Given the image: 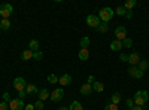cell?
Returning <instances> with one entry per match:
<instances>
[{"mask_svg": "<svg viewBox=\"0 0 149 110\" xmlns=\"http://www.w3.org/2000/svg\"><path fill=\"white\" fill-rule=\"evenodd\" d=\"M113 15H115V10L110 9V8H103V9H100V12H98V18H100V21L106 22V24L113 18Z\"/></svg>", "mask_w": 149, "mask_h": 110, "instance_id": "6da1fadb", "label": "cell"}, {"mask_svg": "<svg viewBox=\"0 0 149 110\" xmlns=\"http://www.w3.org/2000/svg\"><path fill=\"white\" fill-rule=\"evenodd\" d=\"M148 98H149V95H148V92H146V91H137V92L134 94L133 101H134V104H136V106L143 107V106L146 104Z\"/></svg>", "mask_w": 149, "mask_h": 110, "instance_id": "7a4b0ae2", "label": "cell"}, {"mask_svg": "<svg viewBox=\"0 0 149 110\" xmlns=\"http://www.w3.org/2000/svg\"><path fill=\"white\" fill-rule=\"evenodd\" d=\"M12 12H14V9H12V6L9 3L0 5V15H2V19H8L12 15Z\"/></svg>", "mask_w": 149, "mask_h": 110, "instance_id": "3957f363", "label": "cell"}, {"mask_svg": "<svg viewBox=\"0 0 149 110\" xmlns=\"http://www.w3.org/2000/svg\"><path fill=\"white\" fill-rule=\"evenodd\" d=\"M63 97H64V91H63V88H57V89H54V91L51 92L49 98H51V101H54V103H58V101L63 100Z\"/></svg>", "mask_w": 149, "mask_h": 110, "instance_id": "277c9868", "label": "cell"}, {"mask_svg": "<svg viewBox=\"0 0 149 110\" xmlns=\"http://www.w3.org/2000/svg\"><path fill=\"white\" fill-rule=\"evenodd\" d=\"M24 107H26V104H24V101L19 100V98H12V101L9 103L10 110H24Z\"/></svg>", "mask_w": 149, "mask_h": 110, "instance_id": "5b68a950", "label": "cell"}, {"mask_svg": "<svg viewBox=\"0 0 149 110\" xmlns=\"http://www.w3.org/2000/svg\"><path fill=\"white\" fill-rule=\"evenodd\" d=\"M127 71H128V75H130L131 77H134V79H142V77H143V71H142L137 66H131Z\"/></svg>", "mask_w": 149, "mask_h": 110, "instance_id": "8992f818", "label": "cell"}, {"mask_svg": "<svg viewBox=\"0 0 149 110\" xmlns=\"http://www.w3.org/2000/svg\"><path fill=\"white\" fill-rule=\"evenodd\" d=\"M86 24H88L90 27H93V28H97L98 26L102 24V21H100V18H98L97 15H88L86 17Z\"/></svg>", "mask_w": 149, "mask_h": 110, "instance_id": "52a82bcc", "label": "cell"}, {"mask_svg": "<svg viewBox=\"0 0 149 110\" xmlns=\"http://www.w3.org/2000/svg\"><path fill=\"white\" fill-rule=\"evenodd\" d=\"M115 37H116V40L122 42L124 39L127 37V28L122 27V26H118V27L115 28Z\"/></svg>", "mask_w": 149, "mask_h": 110, "instance_id": "ba28073f", "label": "cell"}, {"mask_svg": "<svg viewBox=\"0 0 149 110\" xmlns=\"http://www.w3.org/2000/svg\"><path fill=\"white\" fill-rule=\"evenodd\" d=\"M26 86H27V82L24 80L22 77H15L14 80V88L19 92V91H26Z\"/></svg>", "mask_w": 149, "mask_h": 110, "instance_id": "9c48e42d", "label": "cell"}, {"mask_svg": "<svg viewBox=\"0 0 149 110\" xmlns=\"http://www.w3.org/2000/svg\"><path fill=\"white\" fill-rule=\"evenodd\" d=\"M128 63H130L131 66H137V64L140 63V55H139V52H131V54L128 55Z\"/></svg>", "mask_w": 149, "mask_h": 110, "instance_id": "30bf717a", "label": "cell"}, {"mask_svg": "<svg viewBox=\"0 0 149 110\" xmlns=\"http://www.w3.org/2000/svg\"><path fill=\"white\" fill-rule=\"evenodd\" d=\"M79 91H81V94H82V95H90V94L93 92V85L86 82V83H84L82 86H81V89H79Z\"/></svg>", "mask_w": 149, "mask_h": 110, "instance_id": "8fae6325", "label": "cell"}, {"mask_svg": "<svg viewBox=\"0 0 149 110\" xmlns=\"http://www.w3.org/2000/svg\"><path fill=\"white\" fill-rule=\"evenodd\" d=\"M26 92H27V95H33V94H39V89H37V86L34 83H27Z\"/></svg>", "mask_w": 149, "mask_h": 110, "instance_id": "7c38bea8", "label": "cell"}, {"mask_svg": "<svg viewBox=\"0 0 149 110\" xmlns=\"http://www.w3.org/2000/svg\"><path fill=\"white\" fill-rule=\"evenodd\" d=\"M78 57H79V59H81V61H86V59H90V51H88V49H84V48H81Z\"/></svg>", "mask_w": 149, "mask_h": 110, "instance_id": "4fadbf2b", "label": "cell"}, {"mask_svg": "<svg viewBox=\"0 0 149 110\" xmlns=\"http://www.w3.org/2000/svg\"><path fill=\"white\" fill-rule=\"evenodd\" d=\"M58 83H60V85H63V86H67V85L72 83V76H70V75H63V76L60 77Z\"/></svg>", "mask_w": 149, "mask_h": 110, "instance_id": "5bb4252c", "label": "cell"}, {"mask_svg": "<svg viewBox=\"0 0 149 110\" xmlns=\"http://www.w3.org/2000/svg\"><path fill=\"white\" fill-rule=\"evenodd\" d=\"M29 49H30L31 52H37V51H39V40L31 39L30 43H29Z\"/></svg>", "mask_w": 149, "mask_h": 110, "instance_id": "9a60e30c", "label": "cell"}, {"mask_svg": "<svg viewBox=\"0 0 149 110\" xmlns=\"http://www.w3.org/2000/svg\"><path fill=\"white\" fill-rule=\"evenodd\" d=\"M93 91H95V92H103V91H104V85H103L102 82L95 80V82L93 83Z\"/></svg>", "mask_w": 149, "mask_h": 110, "instance_id": "2e32d148", "label": "cell"}, {"mask_svg": "<svg viewBox=\"0 0 149 110\" xmlns=\"http://www.w3.org/2000/svg\"><path fill=\"white\" fill-rule=\"evenodd\" d=\"M110 49L112 51H121L122 49V42H119V40H113V42H110Z\"/></svg>", "mask_w": 149, "mask_h": 110, "instance_id": "e0dca14e", "label": "cell"}, {"mask_svg": "<svg viewBox=\"0 0 149 110\" xmlns=\"http://www.w3.org/2000/svg\"><path fill=\"white\" fill-rule=\"evenodd\" d=\"M49 95H51V94H49V91H48L46 88H43V89H40V91H39V100H40V101H43V100L49 98Z\"/></svg>", "mask_w": 149, "mask_h": 110, "instance_id": "ac0fdd59", "label": "cell"}, {"mask_svg": "<svg viewBox=\"0 0 149 110\" xmlns=\"http://www.w3.org/2000/svg\"><path fill=\"white\" fill-rule=\"evenodd\" d=\"M31 58H33V52L30 49H26V51L21 54V59L22 61H27V59H31Z\"/></svg>", "mask_w": 149, "mask_h": 110, "instance_id": "d6986e66", "label": "cell"}, {"mask_svg": "<svg viewBox=\"0 0 149 110\" xmlns=\"http://www.w3.org/2000/svg\"><path fill=\"white\" fill-rule=\"evenodd\" d=\"M9 27H10V21L9 19H2L0 21V30L6 31V30H9Z\"/></svg>", "mask_w": 149, "mask_h": 110, "instance_id": "ffe728a7", "label": "cell"}, {"mask_svg": "<svg viewBox=\"0 0 149 110\" xmlns=\"http://www.w3.org/2000/svg\"><path fill=\"white\" fill-rule=\"evenodd\" d=\"M136 5H137V2H136V0H127V2H125V3H124L122 6H124V8H125L127 10H131V9H133V8L136 6Z\"/></svg>", "mask_w": 149, "mask_h": 110, "instance_id": "44dd1931", "label": "cell"}, {"mask_svg": "<svg viewBox=\"0 0 149 110\" xmlns=\"http://www.w3.org/2000/svg\"><path fill=\"white\" fill-rule=\"evenodd\" d=\"M119 101H121V94H119V92H115L113 95L110 97V103H112V104H116V106H118Z\"/></svg>", "mask_w": 149, "mask_h": 110, "instance_id": "7402d4cb", "label": "cell"}, {"mask_svg": "<svg viewBox=\"0 0 149 110\" xmlns=\"http://www.w3.org/2000/svg\"><path fill=\"white\" fill-rule=\"evenodd\" d=\"M69 110H84V107H82V104H81L79 101H73V103L69 106Z\"/></svg>", "mask_w": 149, "mask_h": 110, "instance_id": "603a6c76", "label": "cell"}, {"mask_svg": "<svg viewBox=\"0 0 149 110\" xmlns=\"http://www.w3.org/2000/svg\"><path fill=\"white\" fill-rule=\"evenodd\" d=\"M88 46H90V37H82L81 39V48H84V49H88Z\"/></svg>", "mask_w": 149, "mask_h": 110, "instance_id": "cb8c5ba5", "label": "cell"}, {"mask_svg": "<svg viewBox=\"0 0 149 110\" xmlns=\"http://www.w3.org/2000/svg\"><path fill=\"white\" fill-rule=\"evenodd\" d=\"M115 14H116V15H119V17H124V15L127 14V9L124 8V6H118V8L115 9Z\"/></svg>", "mask_w": 149, "mask_h": 110, "instance_id": "d4e9b609", "label": "cell"}, {"mask_svg": "<svg viewBox=\"0 0 149 110\" xmlns=\"http://www.w3.org/2000/svg\"><path fill=\"white\" fill-rule=\"evenodd\" d=\"M137 67H139V68H140L142 71H145V70H146V68L149 67V63H148L146 59H140V63L137 64Z\"/></svg>", "mask_w": 149, "mask_h": 110, "instance_id": "484cf974", "label": "cell"}, {"mask_svg": "<svg viewBox=\"0 0 149 110\" xmlns=\"http://www.w3.org/2000/svg\"><path fill=\"white\" fill-rule=\"evenodd\" d=\"M97 30H98V33H106V31L109 30V26H107L106 22H102L100 26L97 27Z\"/></svg>", "mask_w": 149, "mask_h": 110, "instance_id": "4316f807", "label": "cell"}, {"mask_svg": "<svg viewBox=\"0 0 149 110\" xmlns=\"http://www.w3.org/2000/svg\"><path fill=\"white\" fill-rule=\"evenodd\" d=\"M131 45H133V40L130 37H125L122 40V48H131Z\"/></svg>", "mask_w": 149, "mask_h": 110, "instance_id": "83f0119b", "label": "cell"}, {"mask_svg": "<svg viewBox=\"0 0 149 110\" xmlns=\"http://www.w3.org/2000/svg\"><path fill=\"white\" fill-rule=\"evenodd\" d=\"M58 80H60V77L57 75H49L48 76V82L49 83H58Z\"/></svg>", "mask_w": 149, "mask_h": 110, "instance_id": "f1b7e54d", "label": "cell"}, {"mask_svg": "<svg viewBox=\"0 0 149 110\" xmlns=\"http://www.w3.org/2000/svg\"><path fill=\"white\" fill-rule=\"evenodd\" d=\"M34 109H36V110H43V109H45V106H43V101L37 100V101L34 103Z\"/></svg>", "mask_w": 149, "mask_h": 110, "instance_id": "f546056e", "label": "cell"}, {"mask_svg": "<svg viewBox=\"0 0 149 110\" xmlns=\"http://www.w3.org/2000/svg\"><path fill=\"white\" fill-rule=\"evenodd\" d=\"M42 57H43V54H42L40 51L33 52V59H36V61H40V59H42Z\"/></svg>", "mask_w": 149, "mask_h": 110, "instance_id": "4dcf8cb0", "label": "cell"}, {"mask_svg": "<svg viewBox=\"0 0 149 110\" xmlns=\"http://www.w3.org/2000/svg\"><path fill=\"white\" fill-rule=\"evenodd\" d=\"M3 101H5V103H8V104H9V103L12 101V98H10L9 92H5V94H3Z\"/></svg>", "mask_w": 149, "mask_h": 110, "instance_id": "1f68e13d", "label": "cell"}, {"mask_svg": "<svg viewBox=\"0 0 149 110\" xmlns=\"http://www.w3.org/2000/svg\"><path fill=\"white\" fill-rule=\"evenodd\" d=\"M104 110H118V106H116V104H112V103H110V104H107V106L104 107Z\"/></svg>", "mask_w": 149, "mask_h": 110, "instance_id": "d6a6232c", "label": "cell"}, {"mask_svg": "<svg viewBox=\"0 0 149 110\" xmlns=\"http://www.w3.org/2000/svg\"><path fill=\"white\" fill-rule=\"evenodd\" d=\"M119 59L122 61V63H128V55L127 54H121L119 55Z\"/></svg>", "mask_w": 149, "mask_h": 110, "instance_id": "836d02e7", "label": "cell"}, {"mask_svg": "<svg viewBox=\"0 0 149 110\" xmlns=\"http://www.w3.org/2000/svg\"><path fill=\"white\" fill-rule=\"evenodd\" d=\"M26 95H27L26 91H19V92H18V98H19V100H24V98H26Z\"/></svg>", "mask_w": 149, "mask_h": 110, "instance_id": "e575fe53", "label": "cell"}, {"mask_svg": "<svg viewBox=\"0 0 149 110\" xmlns=\"http://www.w3.org/2000/svg\"><path fill=\"white\" fill-rule=\"evenodd\" d=\"M8 109H9V104L8 103H5V101L0 103V110H8Z\"/></svg>", "mask_w": 149, "mask_h": 110, "instance_id": "d590c367", "label": "cell"}, {"mask_svg": "<svg viewBox=\"0 0 149 110\" xmlns=\"http://www.w3.org/2000/svg\"><path fill=\"white\" fill-rule=\"evenodd\" d=\"M125 104H127V107H128V109H131V107L134 106V101H133V98H128V100L125 101Z\"/></svg>", "mask_w": 149, "mask_h": 110, "instance_id": "8d00e7d4", "label": "cell"}, {"mask_svg": "<svg viewBox=\"0 0 149 110\" xmlns=\"http://www.w3.org/2000/svg\"><path fill=\"white\" fill-rule=\"evenodd\" d=\"M24 110H34V104H27L24 107Z\"/></svg>", "mask_w": 149, "mask_h": 110, "instance_id": "74e56055", "label": "cell"}, {"mask_svg": "<svg viewBox=\"0 0 149 110\" xmlns=\"http://www.w3.org/2000/svg\"><path fill=\"white\" fill-rule=\"evenodd\" d=\"M143 109H145V107H140V106H133L130 110H143Z\"/></svg>", "mask_w": 149, "mask_h": 110, "instance_id": "f35d334b", "label": "cell"}, {"mask_svg": "<svg viewBox=\"0 0 149 110\" xmlns=\"http://www.w3.org/2000/svg\"><path fill=\"white\" fill-rule=\"evenodd\" d=\"M125 17H127V18L130 19V18L133 17V10H127V14H125Z\"/></svg>", "mask_w": 149, "mask_h": 110, "instance_id": "ab89813d", "label": "cell"}, {"mask_svg": "<svg viewBox=\"0 0 149 110\" xmlns=\"http://www.w3.org/2000/svg\"><path fill=\"white\" fill-rule=\"evenodd\" d=\"M94 82H95V79H94V76H90V77H88V83H91V85H93Z\"/></svg>", "mask_w": 149, "mask_h": 110, "instance_id": "60d3db41", "label": "cell"}, {"mask_svg": "<svg viewBox=\"0 0 149 110\" xmlns=\"http://www.w3.org/2000/svg\"><path fill=\"white\" fill-rule=\"evenodd\" d=\"M58 110H69V107H58Z\"/></svg>", "mask_w": 149, "mask_h": 110, "instance_id": "b9f144b4", "label": "cell"}]
</instances>
